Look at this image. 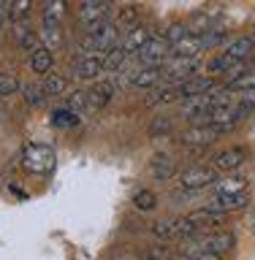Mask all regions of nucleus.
<instances>
[{"label":"nucleus","mask_w":255,"mask_h":260,"mask_svg":"<svg viewBox=\"0 0 255 260\" xmlns=\"http://www.w3.org/2000/svg\"><path fill=\"white\" fill-rule=\"evenodd\" d=\"M68 109L71 111H87V92L84 89H73V92L68 95Z\"/></svg>","instance_id":"nucleus-39"},{"label":"nucleus","mask_w":255,"mask_h":260,"mask_svg":"<svg viewBox=\"0 0 255 260\" xmlns=\"http://www.w3.org/2000/svg\"><path fill=\"white\" fill-rule=\"evenodd\" d=\"M111 98H114V84L111 81H98L93 89H87V111L106 109Z\"/></svg>","instance_id":"nucleus-14"},{"label":"nucleus","mask_w":255,"mask_h":260,"mask_svg":"<svg viewBox=\"0 0 255 260\" xmlns=\"http://www.w3.org/2000/svg\"><path fill=\"white\" fill-rule=\"evenodd\" d=\"M147 38H150V30L141 27V24H136V27H130V30H128V36L122 38L120 49H122L125 54H138V49L147 44Z\"/></svg>","instance_id":"nucleus-19"},{"label":"nucleus","mask_w":255,"mask_h":260,"mask_svg":"<svg viewBox=\"0 0 255 260\" xmlns=\"http://www.w3.org/2000/svg\"><path fill=\"white\" fill-rule=\"evenodd\" d=\"M217 176L220 174L212 166H193V168H187L185 174H179V184H182V190L195 192V190H204V187L215 184Z\"/></svg>","instance_id":"nucleus-7"},{"label":"nucleus","mask_w":255,"mask_h":260,"mask_svg":"<svg viewBox=\"0 0 255 260\" xmlns=\"http://www.w3.org/2000/svg\"><path fill=\"white\" fill-rule=\"evenodd\" d=\"M41 89L46 92V98H57V95H65L68 92V81H65V76H60V73H46L44 84H41Z\"/></svg>","instance_id":"nucleus-27"},{"label":"nucleus","mask_w":255,"mask_h":260,"mask_svg":"<svg viewBox=\"0 0 255 260\" xmlns=\"http://www.w3.org/2000/svg\"><path fill=\"white\" fill-rule=\"evenodd\" d=\"M255 111V98H247V101H239L234 106V114H236V122H242V119H247L250 114Z\"/></svg>","instance_id":"nucleus-42"},{"label":"nucleus","mask_w":255,"mask_h":260,"mask_svg":"<svg viewBox=\"0 0 255 260\" xmlns=\"http://www.w3.org/2000/svg\"><path fill=\"white\" fill-rule=\"evenodd\" d=\"M22 95H24V103H27V109H41V106L46 103V92L41 89V84H33V81H27V84H19Z\"/></svg>","instance_id":"nucleus-28"},{"label":"nucleus","mask_w":255,"mask_h":260,"mask_svg":"<svg viewBox=\"0 0 255 260\" xmlns=\"http://www.w3.org/2000/svg\"><path fill=\"white\" fill-rule=\"evenodd\" d=\"M201 52H204V38L193 36V32H187V36H182L177 44H171V54H174V57H195Z\"/></svg>","instance_id":"nucleus-17"},{"label":"nucleus","mask_w":255,"mask_h":260,"mask_svg":"<svg viewBox=\"0 0 255 260\" xmlns=\"http://www.w3.org/2000/svg\"><path fill=\"white\" fill-rule=\"evenodd\" d=\"M6 3H8V0H0V6H6Z\"/></svg>","instance_id":"nucleus-47"},{"label":"nucleus","mask_w":255,"mask_h":260,"mask_svg":"<svg viewBox=\"0 0 255 260\" xmlns=\"http://www.w3.org/2000/svg\"><path fill=\"white\" fill-rule=\"evenodd\" d=\"M150 174L155 179H171L177 174V162L171 157H166V154H155L150 160Z\"/></svg>","instance_id":"nucleus-24"},{"label":"nucleus","mask_w":255,"mask_h":260,"mask_svg":"<svg viewBox=\"0 0 255 260\" xmlns=\"http://www.w3.org/2000/svg\"><path fill=\"white\" fill-rule=\"evenodd\" d=\"M234 65H236V62H231L228 57L220 54V57H215V60L209 62V71H212V73H220V76H223V73H225L228 68H234Z\"/></svg>","instance_id":"nucleus-43"},{"label":"nucleus","mask_w":255,"mask_h":260,"mask_svg":"<svg viewBox=\"0 0 255 260\" xmlns=\"http://www.w3.org/2000/svg\"><path fill=\"white\" fill-rule=\"evenodd\" d=\"M120 44V27L114 22H98L95 27L87 30L84 41H81V49H84L87 54L93 52H109V49H114Z\"/></svg>","instance_id":"nucleus-2"},{"label":"nucleus","mask_w":255,"mask_h":260,"mask_svg":"<svg viewBox=\"0 0 255 260\" xmlns=\"http://www.w3.org/2000/svg\"><path fill=\"white\" fill-rule=\"evenodd\" d=\"M168 54H171V44L166 41L163 32L150 36V38H147V44L138 49V60H141L144 68H160V65L168 60Z\"/></svg>","instance_id":"nucleus-6"},{"label":"nucleus","mask_w":255,"mask_h":260,"mask_svg":"<svg viewBox=\"0 0 255 260\" xmlns=\"http://www.w3.org/2000/svg\"><path fill=\"white\" fill-rule=\"evenodd\" d=\"M163 36H166L168 44H177V41L182 38V36H187V24H185V22H171Z\"/></svg>","instance_id":"nucleus-41"},{"label":"nucleus","mask_w":255,"mask_h":260,"mask_svg":"<svg viewBox=\"0 0 255 260\" xmlns=\"http://www.w3.org/2000/svg\"><path fill=\"white\" fill-rule=\"evenodd\" d=\"M138 24V11L133 6H125V8H120L117 11V27H136Z\"/></svg>","instance_id":"nucleus-33"},{"label":"nucleus","mask_w":255,"mask_h":260,"mask_svg":"<svg viewBox=\"0 0 255 260\" xmlns=\"http://www.w3.org/2000/svg\"><path fill=\"white\" fill-rule=\"evenodd\" d=\"M106 14H109V3H103V0H81L79 6V22L87 30L95 27L98 22H103Z\"/></svg>","instance_id":"nucleus-10"},{"label":"nucleus","mask_w":255,"mask_h":260,"mask_svg":"<svg viewBox=\"0 0 255 260\" xmlns=\"http://www.w3.org/2000/svg\"><path fill=\"white\" fill-rule=\"evenodd\" d=\"M228 92H250L255 89V68H244L242 73H236V76L225 84Z\"/></svg>","instance_id":"nucleus-25"},{"label":"nucleus","mask_w":255,"mask_h":260,"mask_svg":"<svg viewBox=\"0 0 255 260\" xmlns=\"http://www.w3.org/2000/svg\"><path fill=\"white\" fill-rule=\"evenodd\" d=\"M247 201H250L247 190L231 192V195H215V201H212V209H217V211H234V209L247 206Z\"/></svg>","instance_id":"nucleus-21"},{"label":"nucleus","mask_w":255,"mask_h":260,"mask_svg":"<svg viewBox=\"0 0 255 260\" xmlns=\"http://www.w3.org/2000/svg\"><path fill=\"white\" fill-rule=\"evenodd\" d=\"M65 16H68V3L65 0H46L44 3V14H41V22H52V24H63Z\"/></svg>","instance_id":"nucleus-23"},{"label":"nucleus","mask_w":255,"mask_h":260,"mask_svg":"<svg viewBox=\"0 0 255 260\" xmlns=\"http://www.w3.org/2000/svg\"><path fill=\"white\" fill-rule=\"evenodd\" d=\"M223 57H228L231 62H247L255 57V41L252 38H236L223 49Z\"/></svg>","instance_id":"nucleus-16"},{"label":"nucleus","mask_w":255,"mask_h":260,"mask_svg":"<svg viewBox=\"0 0 255 260\" xmlns=\"http://www.w3.org/2000/svg\"><path fill=\"white\" fill-rule=\"evenodd\" d=\"M204 49H207V46H217V44H225V41H228V32L225 30H220V27H212V30H207V32H204Z\"/></svg>","instance_id":"nucleus-38"},{"label":"nucleus","mask_w":255,"mask_h":260,"mask_svg":"<svg viewBox=\"0 0 255 260\" xmlns=\"http://www.w3.org/2000/svg\"><path fill=\"white\" fill-rule=\"evenodd\" d=\"M174 130V119L171 117H158L150 122V136H168Z\"/></svg>","instance_id":"nucleus-37"},{"label":"nucleus","mask_w":255,"mask_h":260,"mask_svg":"<svg viewBox=\"0 0 255 260\" xmlns=\"http://www.w3.org/2000/svg\"><path fill=\"white\" fill-rule=\"evenodd\" d=\"M16 89H19V79L14 76V73H0V95H14Z\"/></svg>","instance_id":"nucleus-40"},{"label":"nucleus","mask_w":255,"mask_h":260,"mask_svg":"<svg viewBox=\"0 0 255 260\" xmlns=\"http://www.w3.org/2000/svg\"><path fill=\"white\" fill-rule=\"evenodd\" d=\"M8 19V14H6V6H0V32H3V24Z\"/></svg>","instance_id":"nucleus-46"},{"label":"nucleus","mask_w":255,"mask_h":260,"mask_svg":"<svg viewBox=\"0 0 255 260\" xmlns=\"http://www.w3.org/2000/svg\"><path fill=\"white\" fill-rule=\"evenodd\" d=\"M52 65H54V54L49 52L46 46H38V49H33V52H30V68H33V73L46 76V73L52 71Z\"/></svg>","instance_id":"nucleus-20"},{"label":"nucleus","mask_w":255,"mask_h":260,"mask_svg":"<svg viewBox=\"0 0 255 260\" xmlns=\"http://www.w3.org/2000/svg\"><path fill=\"white\" fill-rule=\"evenodd\" d=\"M49 119H52V125H54V127H60V130H71V127H76V125H79V114H76V111H71L68 106H65V109H54Z\"/></svg>","instance_id":"nucleus-29"},{"label":"nucleus","mask_w":255,"mask_h":260,"mask_svg":"<svg viewBox=\"0 0 255 260\" xmlns=\"http://www.w3.org/2000/svg\"><path fill=\"white\" fill-rule=\"evenodd\" d=\"M130 81V87H138V89H150V87H155L160 81V73H158V68H138L133 76L128 79Z\"/></svg>","instance_id":"nucleus-26"},{"label":"nucleus","mask_w":255,"mask_h":260,"mask_svg":"<svg viewBox=\"0 0 255 260\" xmlns=\"http://www.w3.org/2000/svg\"><path fill=\"white\" fill-rule=\"evenodd\" d=\"M244 157H247V152L242 149V146H231V149H223L217 152L215 157H212V168L215 171H236L244 162Z\"/></svg>","instance_id":"nucleus-13"},{"label":"nucleus","mask_w":255,"mask_h":260,"mask_svg":"<svg viewBox=\"0 0 255 260\" xmlns=\"http://www.w3.org/2000/svg\"><path fill=\"white\" fill-rule=\"evenodd\" d=\"M209 125H215L220 133H228L234 130L239 122H236V114H234V106L231 103H217V106H209Z\"/></svg>","instance_id":"nucleus-11"},{"label":"nucleus","mask_w":255,"mask_h":260,"mask_svg":"<svg viewBox=\"0 0 255 260\" xmlns=\"http://www.w3.org/2000/svg\"><path fill=\"white\" fill-rule=\"evenodd\" d=\"M223 136L215 125H193L190 130H185L182 133V141L185 146H190V149H204V146H212L217 141V138Z\"/></svg>","instance_id":"nucleus-8"},{"label":"nucleus","mask_w":255,"mask_h":260,"mask_svg":"<svg viewBox=\"0 0 255 260\" xmlns=\"http://www.w3.org/2000/svg\"><path fill=\"white\" fill-rule=\"evenodd\" d=\"M41 44H46L49 52H57V49L65 46V32L63 24H52V22H41V32H38Z\"/></svg>","instance_id":"nucleus-18"},{"label":"nucleus","mask_w":255,"mask_h":260,"mask_svg":"<svg viewBox=\"0 0 255 260\" xmlns=\"http://www.w3.org/2000/svg\"><path fill=\"white\" fill-rule=\"evenodd\" d=\"M103 71V60H98L95 54H84L73 62V76L81 81H95Z\"/></svg>","instance_id":"nucleus-15"},{"label":"nucleus","mask_w":255,"mask_h":260,"mask_svg":"<svg viewBox=\"0 0 255 260\" xmlns=\"http://www.w3.org/2000/svg\"><path fill=\"white\" fill-rule=\"evenodd\" d=\"M177 89V101H185V98H195V95H207L209 89H215V81L209 76H199V79H185L174 84Z\"/></svg>","instance_id":"nucleus-12"},{"label":"nucleus","mask_w":255,"mask_h":260,"mask_svg":"<svg viewBox=\"0 0 255 260\" xmlns=\"http://www.w3.org/2000/svg\"><path fill=\"white\" fill-rule=\"evenodd\" d=\"M152 236L158 241H177V239L185 241V239L199 236V231H195V225L187 217H179V219H158L152 225Z\"/></svg>","instance_id":"nucleus-4"},{"label":"nucleus","mask_w":255,"mask_h":260,"mask_svg":"<svg viewBox=\"0 0 255 260\" xmlns=\"http://www.w3.org/2000/svg\"><path fill=\"white\" fill-rule=\"evenodd\" d=\"M179 260H220V255H215V252H185Z\"/></svg>","instance_id":"nucleus-44"},{"label":"nucleus","mask_w":255,"mask_h":260,"mask_svg":"<svg viewBox=\"0 0 255 260\" xmlns=\"http://www.w3.org/2000/svg\"><path fill=\"white\" fill-rule=\"evenodd\" d=\"M144 260H168V249L152 247V249H147V252H144Z\"/></svg>","instance_id":"nucleus-45"},{"label":"nucleus","mask_w":255,"mask_h":260,"mask_svg":"<svg viewBox=\"0 0 255 260\" xmlns=\"http://www.w3.org/2000/svg\"><path fill=\"white\" fill-rule=\"evenodd\" d=\"M234 244H236V236L228 233V231H220V228H217V231H207L201 239H195L185 252H215V255L223 257L225 252L234 249Z\"/></svg>","instance_id":"nucleus-5"},{"label":"nucleus","mask_w":255,"mask_h":260,"mask_svg":"<svg viewBox=\"0 0 255 260\" xmlns=\"http://www.w3.org/2000/svg\"><path fill=\"white\" fill-rule=\"evenodd\" d=\"M171 101H177V89H174V84H163L158 87H150V95L144 98V106H163V103H171Z\"/></svg>","instance_id":"nucleus-22"},{"label":"nucleus","mask_w":255,"mask_h":260,"mask_svg":"<svg viewBox=\"0 0 255 260\" xmlns=\"http://www.w3.org/2000/svg\"><path fill=\"white\" fill-rule=\"evenodd\" d=\"M57 166V154L46 144H27L22 149V168L33 176H49Z\"/></svg>","instance_id":"nucleus-1"},{"label":"nucleus","mask_w":255,"mask_h":260,"mask_svg":"<svg viewBox=\"0 0 255 260\" xmlns=\"http://www.w3.org/2000/svg\"><path fill=\"white\" fill-rule=\"evenodd\" d=\"M187 24V32H193V36H204L207 30H212L215 24L209 22V16H204V14H195L190 22H185Z\"/></svg>","instance_id":"nucleus-34"},{"label":"nucleus","mask_w":255,"mask_h":260,"mask_svg":"<svg viewBox=\"0 0 255 260\" xmlns=\"http://www.w3.org/2000/svg\"><path fill=\"white\" fill-rule=\"evenodd\" d=\"M133 203H136V209H141V211H152L155 206H158V195H155L152 190H138L133 195Z\"/></svg>","instance_id":"nucleus-32"},{"label":"nucleus","mask_w":255,"mask_h":260,"mask_svg":"<svg viewBox=\"0 0 255 260\" xmlns=\"http://www.w3.org/2000/svg\"><path fill=\"white\" fill-rule=\"evenodd\" d=\"M242 190H247V182L244 179H223V182L217 184V195H231V192H242Z\"/></svg>","instance_id":"nucleus-35"},{"label":"nucleus","mask_w":255,"mask_h":260,"mask_svg":"<svg viewBox=\"0 0 255 260\" xmlns=\"http://www.w3.org/2000/svg\"><path fill=\"white\" fill-rule=\"evenodd\" d=\"M16 41H19V46L24 49V52H33V49H38V44H41L38 32H36V30H30L24 22L16 24Z\"/></svg>","instance_id":"nucleus-30"},{"label":"nucleus","mask_w":255,"mask_h":260,"mask_svg":"<svg viewBox=\"0 0 255 260\" xmlns=\"http://www.w3.org/2000/svg\"><path fill=\"white\" fill-rule=\"evenodd\" d=\"M199 54L195 57H174L171 54L166 62L158 68L160 73V81H166V84H179V81H185V79H190L195 71H199Z\"/></svg>","instance_id":"nucleus-3"},{"label":"nucleus","mask_w":255,"mask_h":260,"mask_svg":"<svg viewBox=\"0 0 255 260\" xmlns=\"http://www.w3.org/2000/svg\"><path fill=\"white\" fill-rule=\"evenodd\" d=\"M103 3H109V6H111V0H103Z\"/></svg>","instance_id":"nucleus-48"},{"label":"nucleus","mask_w":255,"mask_h":260,"mask_svg":"<svg viewBox=\"0 0 255 260\" xmlns=\"http://www.w3.org/2000/svg\"><path fill=\"white\" fill-rule=\"evenodd\" d=\"M30 8H33V0H8V22H14V24H19L27 19V14H30Z\"/></svg>","instance_id":"nucleus-31"},{"label":"nucleus","mask_w":255,"mask_h":260,"mask_svg":"<svg viewBox=\"0 0 255 260\" xmlns=\"http://www.w3.org/2000/svg\"><path fill=\"white\" fill-rule=\"evenodd\" d=\"M187 219L195 225V231H217V228H223L225 225V211H217V209H212V206H207V209H201V211H193V214H187Z\"/></svg>","instance_id":"nucleus-9"},{"label":"nucleus","mask_w":255,"mask_h":260,"mask_svg":"<svg viewBox=\"0 0 255 260\" xmlns=\"http://www.w3.org/2000/svg\"><path fill=\"white\" fill-rule=\"evenodd\" d=\"M125 52H122L120 46H114V49H109L106 52V60H103V68H109V71H120L122 68V62H125Z\"/></svg>","instance_id":"nucleus-36"}]
</instances>
